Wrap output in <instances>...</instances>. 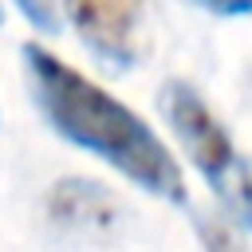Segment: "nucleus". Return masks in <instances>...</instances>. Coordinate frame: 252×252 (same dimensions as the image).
Returning <instances> with one entry per match:
<instances>
[{"mask_svg": "<svg viewBox=\"0 0 252 252\" xmlns=\"http://www.w3.org/2000/svg\"><path fill=\"white\" fill-rule=\"evenodd\" d=\"M24 71L39 114L59 138L102 158L150 197L185 205V173L142 114L51 55L43 43H24Z\"/></svg>", "mask_w": 252, "mask_h": 252, "instance_id": "obj_1", "label": "nucleus"}, {"mask_svg": "<svg viewBox=\"0 0 252 252\" xmlns=\"http://www.w3.org/2000/svg\"><path fill=\"white\" fill-rule=\"evenodd\" d=\"M158 106H161V118L169 122L181 154L213 185L217 201L224 205V217L236 220V228H252V169L236 154L228 130L205 106V98L185 79H165L158 91Z\"/></svg>", "mask_w": 252, "mask_h": 252, "instance_id": "obj_2", "label": "nucleus"}, {"mask_svg": "<svg viewBox=\"0 0 252 252\" xmlns=\"http://www.w3.org/2000/svg\"><path fill=\"white\" fill-rule=\"evenodd\" d=\"M193 232L201 240L205 252H248L240 228L228 220V217H217V213H193Z\"/></svg>", "mask_w": 252, "mask_h": 252, "instance_id": "obj_5", "label": "nucleus"}, {"mask_svg": "<svg viewBox=\"0 0 252 252\" xmlns=\"http://www.w3.org/2000/svg\"><path fill=\"white\" fill-rule=\"evenodd\" d=\"M0 24H4V8H0Z\"/></svg>", "mask_w": 252, "mask_h": 252, "instance_id": "obj_8", "label": "nucleus"}, {"mask_svg": "<svg viewBox=\"0 0 252 252\" xmlns=\"http://www.w3.org/2000/svg\"><path fill=\"white\" fill-rule=\"evenodd\" d=\"M118 201L102 181L59 177L47 193V217L75 232H110L118 224Z\"/></svg>", "mask_w": 252, "mask_h": 252, "instance_id": "obj_4", "label": "nucleus"}, {"mask_svg": "<svg viewBox=\"0 0 252 252\" xmlns=\"http://www.w3.org/2000/svg\"><path fill=\"white\" fill-rule=\"evenodd\" d=\"M189 4L213 16H252V0H189Z\"/></svg>", "mask_w": 252, "mask_h": 252, "instance_id": "obj_7", "label": "nucleus"}, {"mask_svg": "<svg viewBox=\"0 0 252 252\" xmlns=\"http://www.w3.org/2000/svg\"><path fill=\"white\" fill-rule=\"evenodd\" d=\"M16 8L24 12V20L35 32H47V35L63 32V8H59V0H16Z\"/></svg>", "mask_w": 252, "mask_h": 252, "instance_id": "obj_6", "label": "nucleus"}, {"mask_svg": "<svg viewBox=\"0 0 252 252\" xmlns=\"http://www.w3.org/2000/svg\"><path fill=\"white\" fill-rule=\"evenodd\" d=\"M79 39L114 71H130L142 59V28L150 0H59Z\"/></svg>", "mask_w": 252, "mask_h": 252, "instance_id": "obj_3", "label": "nucleus"}]
</instances>
